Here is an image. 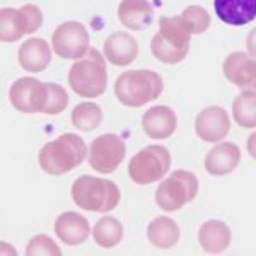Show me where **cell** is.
<instances>
[{"label": "cell", "instance_id": "6da1fadb", "mask_svg": "<svg viewBox=\"0 0 256 256\" xmlns=\"http://www.w3.org/2000/svg\"><path fill=\"white\" fill-rule=\"evenodd\" d=\"M88 146L79 135L64 134L40 150V166L52 176H62L84 162Z\"/></svg>", "mask_w": 256, "mask_h": 256}, {"label": "cell", "instance_id": "7a4b0ae2", "mask_svg": "<svg viewBox=\"0 0 256 256\" xmlns=\"http://www.w3.org/2000/svg\"><path fill=\"white\" fill-rule=\"evenodd\" d=\"M192 32L181 16L160 18L159 31L150 41V52L162 64H180L186 58L190 52Z\"/></svg>", "mask_w": 256, "mask_h": 256}, {"label": "cell", "instance_id": "3957f363", "mask_svg": "<svg viewBox=\"0 0 256 256\" xmlns=\"http://www.w3.org/2000/svg\"><path fill=\"white\" fill-rule=\"evenodd\" d=\"M164 90L162 77L154 70H126L114 82L118 101L128 108H140L158 99Z\"/></svg>", "mask_w": 256, "mask_h": 256}, {"label": "cell", "instance_id": "277c9868", "mask_svg": "<svg viewBox=\"0 0 256 256\" xmlns=\"http://www.w3.org/2000/svg\"><path fill=\"white\" fill-rule=\"evenodd\" d=\"M68 84L74 92L82 98L102 96L108 86L104 55H101L99 50L90 48L88 55L79 58L70 67Z\"/></svg>", "mask_w": 256, "mask_h": 256}, {"label": "cell", "instance_id": "5b68a950", "mask_svg": "<svg viewBox=\"0 0 256 256\" xmlns=\"http://www.w3.org/2000/svg\"><path fill=\"white\" fill-rule=\"evenodd\" d=\"M72 198L82 210L106 214L116 208L122 193L113 181L84 174L74 181Z\"/></svg>", "mask_w": 256, "mask_h": 256}, {"label": "cell", "instance_id": "8992f818", "mask_svg": "<svg viewBox=\"0 0 256 256\" xmlns=\"http://www.w3.org/2000/svg\"><path fill=\"white\" fill-rule=\"evenodd\" d=\"M198 193V178L192 171L178 169L171 176L160 181L156 202L166 212H176L184 205L195 200Z\"/></svg>", "mask_w": 256, "mask_h": 256}, {"label": "cell", "instance_id": "52a82bcc", "mask_svg": "<svg viewBox=\"0 0 256 256\" xmlns=\"http://www.w3.org/2000/svg\"><path fill=\"white\" fill-rule=\"evenodd\" d=\"M171 168V154L164 146H147L130 159L128 176L137 184H152L166 176Z\"/></svg>", "mask_w": 256, "mask_h": 256}, {"label": "cell", "instance_id": "ba28073f", "mask_svg": "<svg viewBox=\"0 0 256 256\" xmlns=\"http://www.w3.org/2000/svg\"><path fill=\"white\" fill-rule=\"evenodd\" d=\"M43 26V14L34 4H26L20 9L4 7L0 10V40L4 43H12L24 34L38 31Z\"/></svg>", "mask_w": 256, "mask_h": 256}, {"label": "cell", "instance_id": "9c48e42d", "mask_svg": "<svg viewBox=\"0 0 256 256\" xmlns=\"http://www.w3.org/2000/svg\"><path fill=\"white\" fill-rule=\"evenodd\" d=\"M9 99L20 113H44L50 99V82L34 77H20L10 86Z\"/></svg>", "mask_w": 256, "mask_h": 256}, {"label": "cell", "instance_id": "30bf717a", "mask_svg": "<svg viewBox=\"0 0 256 256\" xmlns=\"http://www.w3.org/2000/svg\"><path fill=\"white\" fill-rule=\"evenodd\" d=\"M125 156L126 146L118 135H99L89 147V166L101 174H111L123 162Z\"/></svg>", "mask_w": 256, "mask_h": 256}, {"label": "cell", "instance_id": "8fae6325", "mask_svg": "<svg viewBox=\"0 0 256 256\" xmlns=\"http://www.w3.org/2000/svg\"><path fill=\"white\" fill-rule=\"evenodd\" d=\"M53 52L62 58L79 60L89 52V32L77 20L64 22L52 34Z\"/></svg>", "mask_w": 256, "mask_h": 256}, {"label": "cell", "instance_id": "7c38bea8", "mask_svg": "<svg viewBox=\"0 0 256 256\" xmlns=\"http://www.w3.org/2000/svg\"><path fill=\"white\" fill-rule=\"evenodd\" d=\"M226 79L242 90L256 92V58L242 52H234L222 65Z\"/></svg>", "mask_w": 256, "mask_h": 256}, {"label": "cell", "instance_id": "4fadbf2b", "mask_svg": "<svg viewBox=\"0 0 256 256\" xmlns=\"http://www.w3.org/2000/svg\"><path fill=\"white\" fill-rule=\"evenodd\" d=\"M230 130L229 114L220 106H210L205 108L202 113L196 114L195 120V132L196 135L205 142H220L227 137Z\"/></svg>", "mask_w": 256, "mask_h": 256}, {"label": "cell", "instance_id": "5bb4252c", "mask_svg": "<svg viewBox=\"0 0 256 256\" xmlns=\"http://www.w3.org/2000/svg\"><path fill=\"white\" fill-rule=\"evenodd\" d=\"M104 56L110 64L116 67H128L138 56V43L125 31L113 32L104 41Z\"/></svg>", "mask_w": 256, "mask_h": 256}, {"label": "cell", "instance_id": "9a60e30c", "mask_svg": "<svg viewBox=\"0 0 256 256\" xmlns=\"http://www.w3.org/2000/svg\"><path fill=\"white\" fill-rule=\"evenodd\" d=\"M241 162V150L236 144L222 142L210 148L205 158V169L212 176H226L232 172Z\"/></svg>", "mask_w": 256, "mask_h": 256}, {"label": "cell", "instance_id": "2e32d148", "mask_svg": "<svg viewBox=\"0 0 256 256\" xmlns=\"http://www.w3.org/2000/svg\"><path fill=\"white\" fill-rule=\"evenodd\" d=\"M55 232L67 246H79L88 241L90 226L88 218L77 212H65L55 220Z\"/></svg>", "mask_w": 256, "mask_h": 256}, {"label": "cell", "instance_id": "e0dca14e", "mask_svg": "<svg viewBox=\"0 0 256 256\" xmlns=\"http://www.w3.org/2000/svg\"><path fill=\"white\" fill-rule=\"evenodd\" d=\"M214 9L229 26H244L256 19V0H214Z\"/></svg>", "mask_w": 256, "mask_h": 256}, {"label": "cell", "instance_id": "ac0fdd59", "mask_svg": "<svg viewBox=\"0 0 256 256\" xmlns=\"http://www.w3.org/2000/svg\"><path fill=\"white\" fill-rule=\"evenodd\" d=\"M178 126L176 113L169 106H154L142 116V128L150 138H168Z\"/></svg>", "mask_w": 256, "mask_h": 256}, {"label": "cell", "instance_id": "d6986e66", "mask_svg": "<svg viewBox=\"0 0 256 256\" xmlns=\"http://www.w3.org/2000/svg\"><path fill=\"white\" fill-rule=\"evenodd\" d=\"M118 19L132 31H142L152 24L154 7L148 0H122L118 6Z\"/></svg>", "mask_w": 256, "mask_h": 256}, {"label": "cell", "instance_id": "ffe728a7", "mask_svg": "<svg viewBox=\"0 0 256 256\" xmlns=\"http://www.w3.org/2000/svg\"><path fill=\"white\" fill-rule=\"evenodd\" d=\"M18 58L20 67L28 72H43L52 62V48H50L48 41L41 38H31L19 46Z\"/></svg>", "mask_w": 256, "mask_h": 256}, {"label": "cell", "instance_id": "44dd1931", "mask_svg": "<svg viewBox=\"0 0 256 256\" xmlns=\"http://www.w3.org/2000/svg\"><path fill=\"white\" fill-rule=\"evenodd\" d=\"M230 229L229 226L220 220H208L198 230V241L200 246L207 253L217 254L226 251L230 244Z\"/></svg>", "mask_w": 256, "mask_h": 256}, {"label": "cell", "instance_id": "7402d4cb", "mask_svg": "<svg viewBox=\"0 0 256 256\" xmlns=\"http://www.w3.org/2000/svg\"><path fill=\"white\" fill-rule=\"evenodd\" d=\"M147 238L159 250H169L180 241V227L169 217H156L147 227Z\"/></svg>", "mask_w": 256, "mask_h": 256}, {"label": "cell", "instance_id": "603a6c76", "mask_svg": "<svg viewBox=\"0 0 256 256\" xmlns=\"http://www.w3.org/2000/svg\"><path fill=\"white\" fill-rule=\"evenodd\" d=\"M234 122L242 128H256V92L242 90L232 102Z\"/></svg>", "mask_w": 256, "mask_h": 256}, {"label": "cell", "instance_id": "cb8c5ba5", "mask_svg": "<svg viewBox=\"0 0 256 256\" xmlns=\"http://www.w3.org/2000/svg\"><path fill=\"white\" fill-rule=\"evenodd\" d=\"M92 238L98 246L114 248L123 239V226L114 217H102L92 229Z\"/></svg>", "mask_w": 256, "mask_h": 256}, {"label": "cell", "instance_id": "d4e9b609", "mask_svg": "<svg viewBox=\"0 0 256 256\" xmlns=\"http://www.w3.org/2000/svg\"><path fill=\"white\" fill-rule=\"evenodd\" d=\"M102 111L96 102H80L72 111V123L80 132H92L101 125Z\"/></svg>", "mask_w": 256, "mask_h": 256}, {"label": "cell", "instance_id": "484cf974", "mask_svg": "<svg viewBox=\"0 0 256 256\" xmlns=\"http://www.w3.org/2000/svg\"><path fill=\"white\" fill-rule=\"evenodd\" d=\"M184 24L192 34H202L210 28V14L200 6H190L181 12Z\"/></svg>", "mask_w": 256, "mask_h": 256}, {"label": "cell", "instance_id": "4316f807", "mask_svg": "<svg viewBox=\"0 0 256 256\" xmlns=\"http://www.w3.org/2000/svg\"><path fill=\"white\" fill-rule=\"evenodd\" d=\"M26 254L28 256H38V254H53V256H60L62 250L56 246V242L52 238L44 236V234H38L28 242L26 246Z\"/></svg>", "mask_w": 256, "mask_h": 256}, {"label": "cell", "instance_id": "83f0119b", "mask_svg": "<svg viewBox=\"0 0 256 256\" xmlns=\"http://www.w3.org/2000/svg\"><path fill=\"white\" fill-rule=\"evenodd\" d=\"M68 104V94L62 86L50 82V99L44 114H60Z\"/></svg>", "mask_w": 256, "mask_h": 256}, {"label": "cell", "instance_id": "f1b7e54d", "mask_svg": "<svg viewBox=\"0 0 256 256\" xmlns=\"http://www.w3.org/2000/svg\"><path fill=\"white\" fill-rule=\"evenodd\" d=\"M246 50H248V55H251L253 58H256V28L254 30H251L250 34H248Z\"/></svg>", "mask_w": 256, "mask_h": 256}, {"label": "cell", "instance_id": "f546056e", "mask_svg": "<svg viewBox=\"0 0 256 256\" xmlns=\"http://www.w3.org/2000/svg\"><path fill=\"white\" fill-rule=\"evenodd\" d=\"M248 152H250L251 158L256 159V132L251 134L250 138H248Z\"/></svg>", "mask_w": 256, "mask_h": 256}]
</instances>
